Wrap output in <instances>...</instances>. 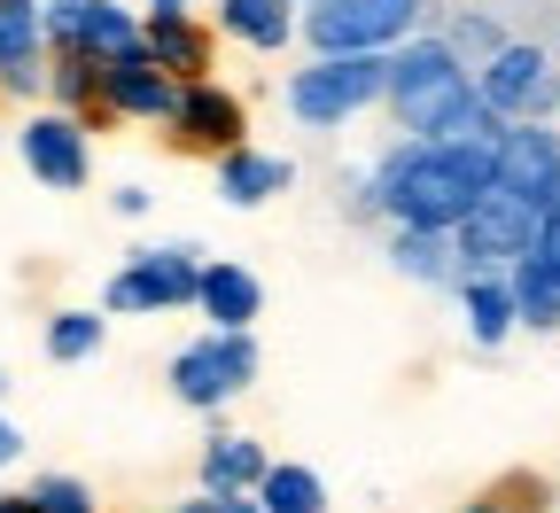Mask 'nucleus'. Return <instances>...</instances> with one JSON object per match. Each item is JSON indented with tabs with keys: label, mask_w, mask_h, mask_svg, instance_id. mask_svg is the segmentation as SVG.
<instances>
[{
	"label": "nucleus",
	"mask_w": 560,
	"mask_h": 513,
	"mask_svg": "<svg viewBox=\"0 0 560 513\" xmlns=\"http://www.w3.org/2000/svg\"><path fill=\"white\" fill-rule=\"evenodd\" d=\"M257 365H265L257 327H242V335L202 327L195 342H179V350H172L164 382H172V397H179L187 412H226L242 389H257Z\"/></svg>",
	"instance_id": "obj_5"
},
{
	"label": "nucleus",
	"mask_w": 560,
	"mask_h": 513,
	"mask_svg": "<svg viewBox=\"0 0 560 513\" xmlns=\"http://www.w3.org/2000/svg\"><path fill=\"white\" fill-rule=\"evenodd\" d=\"M389 125L412 140H499V117L475 94V70L452 55L436 24H420L405 47H389Z\"/></svg>",
	"instance_id": "obj_2"
},
{
	"label": "nucleus",
	"mask_w": 560,
	"mask_h": 513,
	"mask_svg": "<svg viewBox=\"0 0 560 513\" xmlns=\"http://www.w3.org/2000/svg\"><path fill=\"white\" fill-rule=\"evenodd\" d=\"M202 257L195 242H149L132 249L109 280H102V312L109 319H149V312H195V280H202Z\"/></svg>",
	"instance_id": "obj_6"
},
{
	"label": "nucleus",
	"mask_w": 560,
	"mask_h": 513,
	"mask_svg": "<svg viewBox=\"0 0 560 513\" xmlns=\"http://www.w3.org/2000/svg\"><path fill=\"white\" fill-rule=\"evenodd\" d=\"M172 513H265L257 498H226V490H195V498H179Z\"/></svg>",
	"instance_id": "obj_29"
},
{
	"label": "nucleus",
	"mask_w": 560,
	"mask_h": 513,
	"mask_svg": "<svg viewBox=\"0 0 560 513\" xmlns=\"http://www.w3.org/2000/svg\"><path fill=\"white\" fill-rule=\"evenodd\" d=\"M444 39H452V55H459L467 70H482L490 55L506 47V24H499V16H482V9H467V16H452V24H444Z\"/></svg>",
	"instance_id": "obj_26"
},
{
	"label": "nucleus",
	"mask_w": 560,
	"mask_h": 513,
	"mask_svg": "<svg viewBox=\"0 0 560 513\" xmlns=\"http://www.w3.org/2000/svg\"><path fill=\"white\" fill-rule=\"evenodd\" d=\"M242 140H249V102H242L226 79H187V86H179V102H172V117H164V149L219 164L226 149H242Z\"/></svg>",
	"instance_id": "obj_9"
},
{
	"label": "nucleus",
	"mask_w": 560,
	"mask_h": 513,
	"mask_svg": "<svg viewBox=\"0 0 560 513\" xmlns=\"http://www.w3.org/2000/svg\"><path fill=\"white\" fill-rule=\"evenodd\" d=\"M210 32L249 55H289L304 32V0H210Z\"/></svg>",
	"instance_id": "obj_15"
},
{
	"label": "nucleus",
	"mask_w": 560,
	"mask_h": 513,
	"mask_svg": "<svg viewBox=\"0 0 560 513\" xmlns=\"http://www.w3.org/2000/svg\"><path fill=\"white\" fill-rule=\"evenodd\" d=\"M195 312L219 327V335H242V327H257V319H265V280H257L242 257H202Z\"/></svg>",
	"instance_id": "obj_16"
},
{
	"label": "nucleus",
	"mask_w": 560,
	"mask_h": 513,
	"mask_svg": "<svg viewBox=\"0 0 560 513\" xmlns=\"http://www.w3.org/2000/svg\"><path fill=\"white\" fill-rule=\"evenodd\" d=\"M366 187H374V218H389V226L452 234L490 195V140H412V132H397L366 164Z\"/></svg>",
	"instance_id": "obj_1"
},
{
	"label": "nucleus",
	"mask_w": 560,
	"mask_h": 513,
	"mask_svg": "<svg viewBox=\"0 0 560 513\" xmlns=\"http://www.w3.org/2000/svg\"><path fill=\"white\" fill-rule=\"evenodd\" d=\"M265 467H272V452L257 444V435H242V428H210V435H202V459H195V490L257 498Z\"/></svg>",
	"instance_id": "obj_19"
},
{
	"label": "nucleus",
	"mask_w": 560,
	"mask_h": 513,
	"mask_svg": "<svg viewBox=\"0 0 560 513\" xmlns=\"http://www.w3.org/2000/svg\"><path fill=\"white\" fill-rule=\"evenodd\" d=\"M389 272L412 288H459V242L452 234H420V226H389Z\"/></svg>",
	"instance_id": "obj_21"
},
{
	"label": "nucleus",
	"mask_w": 560,
	"mask_h": 513,
	"mask_svg": "<svg viewBox=\"0 0 560 513\" xmlns=\"http://www.w3.org/2000/svg\"><path fill=\"white\" fill-rule=\"evenodd\" d=\"M490 187L529 202V210H552L560 202V132L552 125H499V140H490Z\"/></svg>",
	"instance_id": "obj_11"
},
{
	"label": "nucleus",
	"mask_w": 560,
	"mask_h": 513,
	"mask_svg": "<svg viewBox=\"0 0 560 513\" xmlns=\"http://www.w3.org/2000/svg\"><path fill=\"white\" fill-rule=\"evenodd\" d=\"M257 505H265V513H327V482H319V467H304V459H272L265 482H257Z\"/></svg>",
	"instance_id": "obj_24"
},
{
	"label": "nucleus",
	"mask_w": 560,
	"mask_h": 513,
	"mask_svg": "<svg viewBox=\"0 0 560 513\" xmlns=\"http://www.w3.org/2000/svg\"><path fill=\"white\" fill-rule=\"evenodd\" d=\"M0 397H9V365H0Z\"/></svg>",
	"instance_id": "obj_35"
},
{
	"label": "nucleus",
	"mask_w": 560,
	"mask_h": 513,
	"mask_svg": "<svg viewBox=\"0 0 560 513\" xmlns=\"http://www.w3.org/2000/svg\"><path fill=\"white\" fill-rule=\"evenodd\" d=\"M452 513H514L506 498H467V505H452Z\"/></svg>",
	"instance_id": "obj_33"
},
{
	"label": "nucleus",
	"mask_w": 560,
	"mask_h": 513,
	"mask_svg": "<svg viewBox=\"0 0 560 513\" xmlns=\"http://www.w3.org/2000/svg\"><path fill=\"white\" fill-rule=\"evenodd\" d=\"M149 202H156V195L140 187V179H125V187L109 195V210H117V218H149Z\"/></svg>",
	"instance_id": "obj_30"
},
{
	"label": "nucleus",
	"mask_w": 560,
	"mask_h": 513,
	"mask_svg": "<svg viewBox=\"0 0 560 513\" xmlns=\"http://www.w3.org/2000/svg\"><path fill=\"white\" fill-rule=\"evenodd\" d=\"M172 102H179V79L149 55V39L117 62H102V117L109 125H164Z\"/></svg>",
	"instance_id": "obj_13"
},
{
	"label": "nucleus",
	"mask_w": 560,
	"mask_h": 513,
	"mask_svg": "<svg viewBox=\"0 0 560 513\" xmlns=\"http://www.w3.org/2000/svg\"><path fill=\"white\" fill-rule=\"evenodd\" d=\"M537 218H545V210H529V202H514V195L490 187V195L459 218V226H452L459 265H467V272H514V265L529 257V242H537Z\"/></svg>",
	"instance_id": "obj_10"
},
{
	"label": "nucleus",
	"mask_w": 560,
	"mask_h": 513,
	"mask_svg": "<svg viewBox=\"0 0 560 513\" xmlns=\"http://www.w3.org/2000/svg\"><path fill=\"white\" fill-rule=\"evenodd\" d=\"M16 156L47 195H86L94 187V125L39 102V109L16 117Z\"/></svg>",
	"instance_id": "obj_7"
},
{
	"label": "nucleus",
	"mask_w": 560,
	"mask_h": 513,
	"mask_svg": "<svg viewBox=\"0 0 560 513\" xmlns=\"http://www.w3.org/2000/svg\"><path fill=\"white\" fill-rule=\"evenodd\" d=\"M187 9H195V0H149L140 16H187Z\"/></svg>",
	"instance_id": "obj_34"
},
{
	"label": "nucleus",
	"mask_w": 560,
	"mask_h": 513,
	"mask_svg": "<svg viewBox=\"0 0 560 513\" xmlns=\"http://www.w3.org/2000/svg\"><path fill=\"white\" fill-rule=\"evenodd\" d=\"M16 459H24V428H16L9 412H0V475H9Z\"/></svg>",
	"instance_id": "obj_31"
},
{
	"label": "nucleus",
	"mask_w": 560,
	"mask_h": 513,
	"mask_svg": "<svg viewBox=\"0 0 560 513\" xmlns=\"http://www.w3.org/2000/svg\"><path fill=\"white\" fill-rule=\"evenodd\" d=\"M102 342H109V312L94 304H62V312H47V335H39V350L55 358V365H86V358H102Z\"/></svg>",
	"instance_id": "obj_23"
},
{
	"label": "nucleus",
	"mask_w": 560,
	"mask_h": 513,
	"mask_svg": "<svg viewBox=\"0 0 560 513\" xmlns=\"http://www.w3.org/2000/svg\"><path fill=\"white\" fill-rule=\"evenodd\" d=\"M0 132H9V125H0Z\"/></svg>",
	"instance_id": "obj_36"
},
{
	"label": "nucleus",
	"mask_w": 560,
	"mask_h": 513,
	"mask_svg": "<svg viewBox=\"0 0 560 513\" xmlns=\"http://www.w3.org/2000/svg\"><path fill=\"white\" fill-rule=\"evenodd\" d=\"M210 179H219V202L226 210H265L272 195L296 187V164L272 156V149H257V140H242V149H226L219 164H210Z\"/></svg>",
	"instance_id": "obj_18"
},
{
	"label": "nucleus",
	"mask_w": 560,
	"mask_h": 513,
	"mask_svg": "<svg viewBox=\"0 0 560 513\" xmlns=\"http://www.w3.org/2000/svg\"><path fill=\"white\" fill-rule=\"evenodd\" d=\"M39 24H47V47H79L94 62H117L140 47V9H125V0H39Z\"/></svg>",
	"instance_id": "obj_12"
},
{
	"label": "nucleus",
	"mask_w": 560,
	"mask_h": 513,
	"mask_svg": "<svg viewBox=\"0 0 560 513\" xmlns=\"http://www.w3.org/2000/svg\"><path fill=\"white\" fill-rule=\"evenodd\" d=\"M529 257H537V265H545V272L560 280V202H552V210L537 218V242H529Z\"/></svg>",
	"instance_id": "obj_28"
},
{
	"label": "nucleus",
	"mask_w": 560,
	"mask_h": 513,
	"mask_svg": "<svg viewBox=\"0 0 560 513\" xmlns=\"http://www.w3.org/2000/svg\"><path fill=\"white\" fill-rule=\"evenodd\" d=\"M506 280H514V312H522V327H537V335H560V280H552L537 257H522Z\"/></svg>",
	"instance_id": "obj_25"
},
{
	"label": "nucleus",
	"mask_w": 560,
	"mask_h": 513,
	"mask_svg": "<svg viewBox=\"0 0 560 513\" xmlns=\"http://www.w3.org/2000/svg\"><path fill=\"white\" fill-rule=\"evenodd\" d=\"M459 319H467V342L475 350H499L514 327H522V312H514V280L506 272H459Z\"/></svg>",
	"instance_id": "obj_20"
},
{
	"label": "nucleus",
	"mask_w": 560,
	"mask_h": 513,
	"mask_svg": "<svg viewBox=\"0 0 560 513\" xmlns=\"http://www.w3.org/2000/svg\"><path fill=\"white\" fill-rule=\"evenodd\" d=\"M140 39H149V55L172 70L179 86L187 79H219V32H210L202 9H187V16H140Z\"/></svg>",
	"instance_id": "obj_17"
},
{
	"label": "nucleus",
	"mask_w": 560,
	"mask_h": 513,
	"mask_svg": "<svg viewBox=\"0 0 560 513\" xmlns=\"http://www.w3.org/2000/svg\"><path fill=\"white\" fill-rule=\"evenodd\" d=\"M47 109H70L86 125H109L102 117V62L79 55V47H47Z\"/></svg>",
	"instance_id": "obj_22"
},
{
	"label": "nucleus",
	"mask_w": 560,
	"mask_h": 513,
	"mask_svg": "<svg viewBox=\"0 0 560 513\" xmlns=\"http://www.w3.org/2000/svg\"><path fill=\"white\" fill-rule=\"evenodd\" d=\"M0 513H39V505H32V490H0Z\"/></svg>",
	"instance_id": "obj_32"
},
{
	"label": "nucleus",
	"mask_w": 560,
	"mask_h": 513,
	"mask_svg": "<svg viewBox=\"0 0 560 513\" xmlns=\"http://www.w3.org/2000/svg\"><path fill=\"white\" fill-rule=\"evenodd\" d=\"M32 505H39V513H102V505H94V482H86V475H62V467L32 475Z\"/></svg>",
	"instance_id": "obj_27"
},
{
	"label": "nucleus",
	"mask_w": 560,
	"mask_h": 513,
	"mask_svg": "<svg viewBox=\"0 0 560 513\" xmlns=\"http://www.w3.org/2000/svg\"><path fill=\"white\" fill-rule=\"evenodd\" d=\"M429 24V0H304V55H389Z\"/></svg>",
	"instance_id": "obj_4"
},
{
	"label": "nucleus",
	"mask_w": 560,
	"mask_h": 513,
	"mask_svg": "<svg viewBox=\"0 0 560 513\" xmlns=\"http://www.w3.org/2000/svg\"><path fill=\"white\" fill-rule=\"evenodd\" d=\"M0 102H47V24L39 0H0Z\"/></svg>",
	"instance_id": "obj_14"
},
{
	"label": "nucleus",
	"mask_w": 560,
	"mask_h": 513,
	"mask_svg": "<svg viewBox=\"0 0 560 513\" xmlns=\"http://www.w3.org/2000/svg\"><path fill=\"white\" fill-rule=\"evenodd\" d=\"M475 94L490 102V117H499V125H552V109H560V70H552V55H545L537 39H506L499 55L475 70Z\"/></svg>",
	"instance_id": "obj_8"
},
{
	"label": "nucleus",
	"mask_w": 560,
	"mask_h": 513,
	"mask_svg": "<svg viewBox=\"0 0 560 513\" xmlns=\"http://www.w3.org/2000/svg\"><path fill=\"white\" fill-rule=\"evenodd\" d=\"M382 94H389V55H304L280 79V109L304 132H342L350 117L382 109Z\"/></svg>",
	"instance_id": "obj_3"
}]
</instances>
